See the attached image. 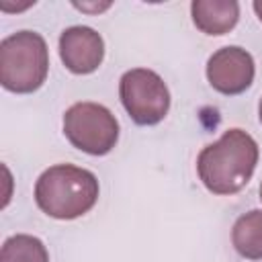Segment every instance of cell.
<instances>
[{"mask_svg": "<svg viewBox=\"0 0 262 262\" xmlns=\"http://www.w3.org/2000/svg\"><path fill=\"white\" fill-rule=\"evenodd\" d=\"M258 164V143L242 129H227L196 158L201 182L213 194H235L252 178Z\"/></svg>", "mask_w": 262, "mask_h": 262, "instance_id": "cell-1", "label": "cell"}, {"mask_svg": "<svg viewBox=\"0 0 262 262\" xmlns=\"http://www.w3.org/2000/svg\"><path fill=\"white\" fill-rule=\"evenodd\" d=\"M98 190V178L90 170L55 164L37 178L35 201L53 219H76L96 205Z\"/></svg>", "mask_w": 262, "mask_h": 262, "instance_id": "cell-2", "label": "cell"}, {"mask_svg": "<svg viewBox=\"0 0 262 262\" xmlns=\"http://www.w3.org/2000/svg\"><path fill=\"white\" fill-rule=\"evenodd\" d=\"M49 72L45 39L35 31H18L0 43V82L16 94L39 90Z\"/></svg>", "mask_w": 262, "mask_h": 262, "instance_id": "cell-3", "label": "cell"}, {"mask_svg": "<svg viewBox=\"0 0 262 262\" xmlns=\"http://www.w3.org/2000/svg\"><path fill=\"white\" fill-rule=\"evenodd\" d=\"M63 135L76 149L90 156H104L117 145L119 123L98 102H76L63 115Z\"/></svg>", "mask_w": 262, "mask_h": 262, "instance_id": "cell-4", "label": "cell"}, {"mask_svg": "<svg viewBox=\"0 0 262 262\" xmlns=\"http://www.w3.org/2000/svg\"><path fill=\"white\" fill-rule=\"evenodd\" d=\"M119 96L127 115L143 127L158 125L170 108L166 82L147 68H135L121 76Z\"/></svg>", "mask_w": 262, "mask_h": 262, "instance_id": "cell-5", "label": "cell"}, {"mask_svg": "<svg viewBox=\"0 0 262 262\" xmlns=\"http://www.w3.org/2000/svg\"><path fill=\"white\" fill-rule=\"evenodd\" d=\"M207 80L221 94H242L254 82V59L242 47H221L207 61Z\"/></svg>", "mask_w": 262, "mask_h": 262, "instance_id": "cell-6", "label": "cell"}, {"mask_svg": "<svg viewBox=\"0 0 262 262\" xmlns=\"http://www.w3.org/2000/svg\"><path fill=\"white\" fill-rule=\"evenodd\" d=\"M59 57L72 74H92L104 57V41L90 27H70L59 35Z\"/></svg>", "mask_w": 262, "mask_h": 262, "instance_id": "cell-7", "label": "cell"}, {"mask_svg": "<svg viewBox=\"0 0 262 262\" xmlns=\"http://www.w3.org/2000/svg\"><path fill=\"white\" fill-rule=\"evenodd\" d=\"M190 14L196 29L205 35H225L239 18V4L235 0H194Z\"/></svg>", "mask_w": 262, "mask_h": 262, "instance_id": "cell-8", "label": "cell"}, {"mask_svg": "<svg viewBox=\"0 0 262 262\" xmlns=\"http://www.w3.org/2000/svg\"><path fill=\"white\" fill-rule=\"evenodd\" d=\"M235 252L248 260H262V209H252L237 217L231 229Z\"/></svg>", "mask_w": 262, "mask_h": 262, "instance_id": "cell-9", "label": "cell"}, {"mask_svg": "<svg viewBox=\"0 0 262 262\" xmlns=\"http://www.w3.org/2000/svg\"><path fill=\"white\" fill-rule=\"evenodd\" d=\"M0 262H49V254L39 237L16 233L4 239Z\"/></svg>", "mask_w": 262, "mask_h": 262, "instance_id": "cell-10", "label": "cell"}, {"mask_svg": "<svg viewBox=\"0 0 262 262\" xmlns=\"http://www.w3.org/2000/svg\"><path fill=\"white\" fill-rule=\"evenodd\" d=\"M74 6L76 8H80V10H88V12H100V10H104V8H108L111 6V2H104V4H78V2H74Z\"/></svg>", "mask_w": 262, "mask_h": 262, "instance_id": "cell-11", "label": "cell"}, {"mask_svg": "<svg viewBox=\"0 0 262 262\" xmlns=\"http://www.w3.org/2000/svg\"><path fill=\"white\" fill-rule=\"evenodd\" d=\"M252 6H254V12L258 14V18L262 20V0H256V2L252 4Z\"/></svg>", "mask_w": 262, "mask_h": 262, "instance_id": "cell-12", "label": "cell"}, {"mask_svg": "<svg viewBox=\"0 0 262 262\" xmlns=\"http://www.w3.org/2000/svg\"><path fill=\"white\" fill-rule=\"evenodd\" d=\"M258 117H260V123H262V100H260V106H258Z\"/></svg>", "mask_w": 262, "mask_h": 262, "instance_id": "cell-13", "label": "cell"}, {"mask_svg": "<svg viewBox=\"0 0 262 262\" xmlns=\"http://www.w3.org/2000/svg\"><path fill=\"white\" fill-rule=\"evenodd\" d=\"M260 199H262V184H260Z\"/></svg>", "mask_w": 262, "mask_h": 262, "instance_id": "cell-14", "label": "cell"}]
</instances>
